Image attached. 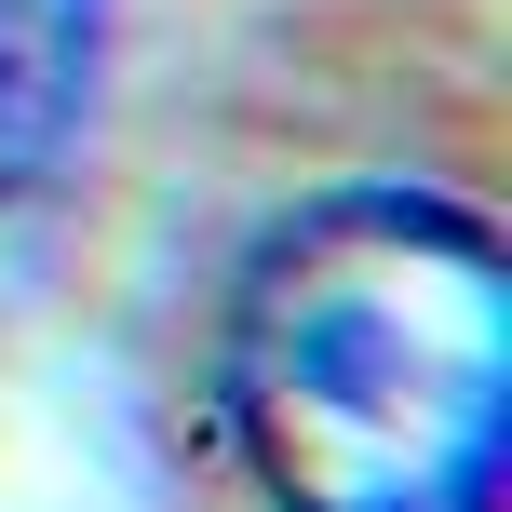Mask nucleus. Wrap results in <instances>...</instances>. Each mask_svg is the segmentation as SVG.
I'll list each match as a JSON object with an SVG mask.
<instances>
[{"label": "nucleus", "instance_id": "f257e3e1", "mask_svg": "<svg viewBox=\"0 0 512 512\" xmlns=\"http://www.w3.org/2000/svg\"><path fill=\"white\" fill-rule=\"evenodd\" d=\"M216 405L270 512H499L512 256L405 176L310 189L243 243Z\"/></svg>", "mask_w": 512, "mask_h": 512}, {"label": "nucleus", "instance_id": "f03ea898", "mask_svg": "<svg viewBox=\"0 0 512 512\" xmlns=\"http://www.w3.org/2000/svg\"><path fill=\"white\" fill-rule=\"evenodd\" d=\"M95 41H108V0H0V203H27L68 162Z\"/></svg>", "mask_w": 512, "mask_h": 512}]
</instances>
